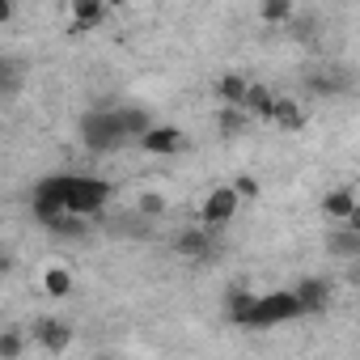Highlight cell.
<instances>
[{
	"label": "cell",
	"mask_w": 360,
	"mask_h": 360,
	"mask_svg": "<svg viewBox=\"0 0 360 360\" xmlns=\"http://www.w3.org/2000/svg\"><path fill=\"white\" fill-rule=\"evenodd\" d=\"M34 339H39V347H43V352H64V347L72 343V326H68V322H60V318H47V322H39V326H34Z\"/></svg>",
	"instance_id": "obj_9"
},
{
	"label": "cell",
	"mask_w": 360,
	"mask_h": 360,
	"mask_svg": "<svg viewBox=\"0 0 360 360\" xmlns=\"http://www.w3.org/2000/svg\"><path fill=\"white\" fill-rule=\"evenodd\" d=\"M18 356H22V335L5 330V335H0V360H18Z\"/></svg>",
	"instance_id": "obj_22"
},
{
	"label": "cell",
	"mask_w": 360,
	"mask_h": 360,
	"mask_svg": "<svg viewBox=\"0 0 360 360\" xmlns=\"http://www.w3.org/2000/svg\"><path fill=\"white\" fill-rule=\"evenodd\" d=\"M271 123H280L284 131H297V127H305V115H301V106H297L292 98H276V106H271Z\"/></svg>",
	"instance_id": "obj_13"
},
{
	"label": "cell",
	"mask_w": 360,
	"mask_h": 360,
	"mask_svg": "<svg viewBox=\"0 0 360 360\" xmlns=\"http://www.w3.org/2000/svg\"><path fill=\"white\" fill-rule=\"evenodd\" d=\"M212 233H217V229H208V225L200 221L195 229H183V233L174 238V250L183 255V259H208V255H212Z\"/></svg>",
	"instance_id": "obj_7"
},
{
	"label": "cell",
	"mask_w": 360,
	"mask_h": 360,
	"mask_svg": "<svg viewBox=\"0 0 360 360\" xmlns=\"http://www.w3.org/2000/svg\"><path fill=\"white\" fill-rule=\"evenodd\" d=\"M136 144H140L144 153H153V157H174L178 148H183V131L169 127V123H153Z\"/></svg>",
	"instance_id": "obj_5"
},
{
	"label": "cell",
	"mask_w": 360,
	"mask_h": 360,
	"mask_svg": "<svg viewBox=\"0 0 360 360\" xmlns=\"http://www.w3.org/2000/svg\"><path fill=\"white\" fill-rule=\"evenodd\" d=\"M246 106H221V115H217V127H221V136H242L246 131Z\"/></svg>",
	"instance_id": "obj_15"
},
{
	"label": "cell",
	"mask_w": 360,
	"mask_h": 360,
	"mask_svg": "<svg viewBox=\"0 0 360 360\" xmlns=\"http://www.w3.org/2000/svg\"><path fill=\"white\" fill-rule=\"evenodd\" d=\"M347 225H356V229H360V200H356V208H352V217H347Z\"/></svg>",
	"instance_id": "obj_24"
},
{
	"label": "cell",
	"mask_w": 360,
	"mask_h": 360,
	"mask_svg": "<svg viewBox=\"0 0 360 360\" xmlns=\"http://www.w3.org/2000/svg\"><path fill=\"white\" fill-rule=\"evenodd\" d=\"M297 297H301L305 314H322V309L330 305V284H326L322 276H305V280L297 284Z\"/></svg>",
	"instance_id": "obj_8"
},
{
	"label": "cell",
	"mask_w": 360,
	"mask_h": 360,
	"mask_svg": "<svg viewBox=\"0 0 360 360\" xmlns=\"http://www.w3.org/2000/svg\"><path fill=\"white\" fill-rule=\"evenodd\" d=\"M238 204H242L238 187H217V191H208V200H204V208H200V221H204L208 229H225V225L238 217Z\"/></svg>",
	"instance_id": "obj_4"
},
{
	"label": "cell",
	"mask_w": 360,
	"mask_h": 360,
	"mask_svg": "<svg viewBox=\"0 0 360 360\" xmlns=\"http://www.w3.org/2000/svg\"><path fill=\"white\" fill-rule=\"evenodd\" d=\"M292 318H305V305H301L297 288L259 292L255 297V309H250V330H271V326H284Z\"/></svg>",
	"instance_id": "obj_3"
},
{
	"label": "cell",
	"mask_w": 360,
	"mask_h": 360,
	"mask_svg": "<svg viewBox=\"0 0 360 360\" xmlns=\"http://www.w3.org/2000/svg\"><path fill=\"white\" fill-rule=\"evenodd\" d=\"M246 94H250V81L238 77V72H225V77L217 81V98H221L225 106H246Z\"/></svg>",
	"instance_id": "obj_11"
},
{
	"label": "cell",
	"mask_w": 360,
	"mask_h": 360,
	"mask_svg": "<svg viewBox=\"0 0 360 360\" xmlns=\"http://www.w3.org/2000/svg\"><path fill=\"white\" fill-rule=\"evenodd\" d=\"M326 255H335V259H360V229L347 225V221H335L330 233H326Z\"/></svg>",
	"instance_id": "obj_6"
},
{
	"label": "cell",
	"mask_w": 360,
	"mask_h": 360,
	"mask_svg": "<svg viewBox=\"0 0 360 360\" xmlns=\"http://www.w3.org/2000/svg\"><path fill=\"white\" fill-rule=\"evenodd\" d=\"M255 297L259 292H229V322H238V326H250V309H255Z\"/></svg>",
	"instance_id": "obj_16"
},
{
	"label": "cell",
	"mask_w": 360,
	"mask_h": 360,
	"mask_svg": "<svg viewBox=\"0 0 360 360\" xmlns=\"http://www.w3.org/2000/svg\"><path fill=\"white\" fill-rule=\"evenodd\" d=\"M305 89L318 94V98H335V94H347V72L339 68H322V72H309L305 77Z\"/></svg>",
	"instance_id": "obj_10"
},
{
	"label": "cell",
	"mask_w": 360,
	"mask_h": 360,
	"mask_svg": "<svg viewBox=\"0 0 360 360\" xmlns=\"http://www.w3.org/2000/svg\"><path fill=\"white\" fill-rule=\"evenodd\" d=\"M0 89H5V98H18V89H22V68L13 60L0 64Z\"/></svg>",
	"instance_id": "obj_20"
},
{
	"label": "cell",
	"mask_w": 360,
	"mask_h": 360,
	"mask_svg": "<svg viewBox=\"0 0 360 360\" xmlns=\"http://www.w3.org/2000/svg\"><path fill=\"white\" fill-rule=\"evenodd\" d=\"M106 200H110V183H102L94 174H51L34 187V217L43 225L56 221L60 212L94 217Z\"/></svg>",
	"instance_id": "obj_1"
},
{
	"label": "cell",
	"mask_w": 360,
	"mask_h": 360,
	"mask_svg": "<svg viewBox=\"0 0 360 360\" xmlns=\"http://www.w3.org/2000/svg\"><path fill=\"white\" fill-rule=\"evenodd\" d=\"M233 187H238V195H242V200H255V195H259V183H255L250 174H242V178H238Z\"/></svg>",
	"instance_id": "obj_23"
},
{
	"label": "cell",
	"mask_w": 360,
	"mask_h": 360,
	"mask_svg": "<svg viewBox=\"0 0 360 360\" xmlns=\"http://www.w3.org/2000/svg\"><path fill=\"white\" fill-rule=\"evenodd\" d=\"M356 284H360V267H356Z\"/></svg>",
	"instance_id": "obj_25"
},
{
	"label": "cell",
	"mask_w": 360,
	"mask_h": 360,
	"mask_svg": "<svg viewBox=\"0 0 360 360\" xmlns=\"http://www.w3.org/2000/svg\"><path fill=\"white\" fill-rule=\"evenodd\" d=\"M43 288H47L51 297H68V292H72V271H68V267H47Z\"/></svg>",
	"instance_id": "obj_17"
},
{
	"label": "cell",
	"mask_w": 360,
	"mask_h": 360,
	"mask_svg": "<svg viewBox=\"0 0 360 360\" xmlns=\"http://www.w3.org/2000/svg\"><path fill=\"white\" fill-rule=\"evenodd\" d=\"M259 13H263V22H271V26H284V22L292 18V0H263Z\"/></svg>",
	"instance_id": "obj_18"
},
{
	"label": "cell",
	"mask_w": 360,
	"mask_h": 360,
	"mask_svg": "<svg viewBox=\"0 0 360 360\" xmlns=\"http://www.w3.org/2000/svg\"><path fill=\"white\" fill-rule=\"evenodd\" d=\"M72 22H77V26L102 22V0H72Z\"/></svg>",
	"instance_id": "obj_19"
},
{
	"label": "cell",
	"mask_w": 360,
	"mask_h": 360,
	"mask_svg": "<svg viewBox=\"0 0 360 360\" xmlns=\"http://www.w3.org/2000/svg\"><path fill=\"white\" fill-rule=\"evenodd\" d=\"M352 208H356L352 187H335V191H326V200H322V212H326L330 221H347V217H352Z\"/></svg>",
	"instance_id": "obj_12"
},
{
	"label": "cell",
	"mask_w": 360,
	"mask_h": 360,
	"mask_svg": "<svg viewBox=\"0 0 360 360\" xmlns=\"http://www.w3.org/2000/svg\"><path fill=\"white\" fill-rule=\"evenodd\" d=\"M276 98H280V94H271L267 85H255V81H250V94H246V110H250L255 119H271V106H276Z\"/></svg>",
	"instance_id": "obj_14"
},
{
	"label": "cell",
	"mask_w": 360,
	"mask_h": 360,
	"mask_svg": "<svg viewBox=\"0 0 360 360\" xmlns=\"http://www.w3.org/2000/svg\"><path fill=\"white\" fill-rule=\"evenodd\" d=\"M77 131H81V144H85L89 153H115L119 144L131 140L127 127H123L119 106H115V110H85L81 123H77Z\"/></svg>",
	"instance_id": "obj_2"
},
{
	"label": "cell",
	"mask_w": 360,
	"mask_h": 360,
	"mask_svg": "<svg viewBox=\"0 0 360 360\" xmlns=\"http://www.w3.org/2000/svg\"><path fill=\"white\" fill-rule=\"evenodd\" d=\"M136 208H140V217H153V221H157V217H165V212H169V204H165V195H157V191H144V195H140V204H136Z\"/></svg>",
	"instance_id": "obj_21"
}]
</instances>
